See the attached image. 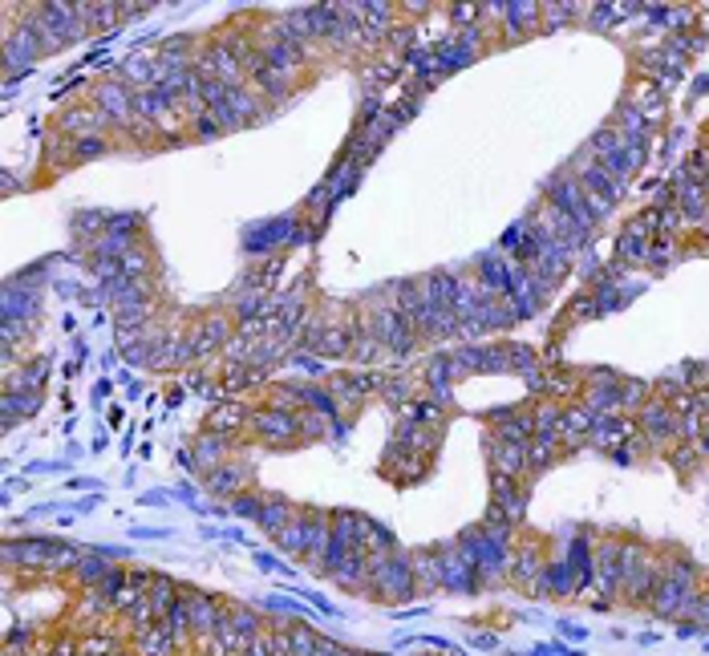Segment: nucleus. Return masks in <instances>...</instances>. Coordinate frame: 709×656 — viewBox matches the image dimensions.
<instances>
[{
	"instance_id": "obj_18",
	"label": "nucleus",
	"mask_w": 709,
	"mask_h": 656,
	"mask_svg": "<svg viewBox=\"0 0 709 656\" xmlns=\"http://www.w3.org/2000/svg\"><path fill=\"white\" fill-rule=\"evenodd\" d=\"M102 150H106V142H102V138H77L73 159H93V154H102Z\"/></svg>"
},
{
	"instance_id": "obj_5",
	"label": "nucleus",
	"mask_w": 709,
	"mask_h": 656,
	"mask_svg": "<svg viewBox=\"0 0 709 656\" xmlns=\"http://www.w3.org/2000/svg\"><path fill=\"white\" fill-rule=\"evenodd\" d=\"M620 555H625V543L604 539L596 551V584L600 592H620Z\"/></svg>"
},
{
	"instance_id": "obj_3",
	"label": "nucleus",
	"mask_w": 709,
	"mask_h": 656,
	"mask_svg": "<svg viewBox=\"0 0 709 656\" xmlns=\"http://www.w3.org/2000/svg\"><path fill=\"white\" fill-rule=\"evenodd\" d=\"M228 616V603H219L215 595L191 592V632L195 636H215V628Z\"/></svg>"
},
{
	"instance_id": "obj_14",
	"label": "nucleus",
	"mask_w": 709,
	"mask_h": 656,
	"mask_svg": "<svg viewBox=\"0 0 709 656\" xmlns=\"http://www.w3.org/2000/svg\"><path fill=\"white\" fill-rule=\"evenodd\" d=\"M244 421H252V413L244 410V405H223V410L211 413V426L223 429V434H231V429H239Z\"/></svg>"
},
{
	"instance_id": "obj_21",
	"label": "nucleus",
	"mask_w": 709,
	"mask_h": 656,
	"mask_svg": "<svg viewBox=\"0 0 709 656\" xmlns=\"http://www.w3.org/2000/svg\"><path fill=\"white\" fill-rule=\"evenodd\" d=\"M705 446H709V426H705Z\"/></svg>"
},
{
	"instance_id": "obj_11",
	"label": "nucleus",
	"mask_w": 709,
	"mask_h": 656,
	"mask_svg": "<svg viewBox=\"0 0 709 656\" xmlns=\"http://www.w3.org/2000/svg\"><path fill=\"white\" fill-rule=\"evenodd\" d=\"M625 434H628V426H625V421H617V418H596V426H592V442L596 446H620V442H625Z\"/></svg>"
},
{
	"instance_id": "obj_7",
	"label": "nucleus",
	"mask_w": 709,
	"mask_h": 656,
	"mask_svg": "<svg viewBox=\"0 0 709 656\" xmlns=\"http://www.w3.org/2000/svg\"><path fill=\"white\" fill-rule=\"evenodd\" d=\"M98 106L106 110V118H114V122H130L138 101L126 93V85L110 82V85H102V90H98Z\"/></svg>"
},
{
	"instance_id": "obj_2",
	"label": "nucleus",
	"mask_w": 709,
	"mask_h": 656,
	"mask_svg": "<svg viewBox=\"0 0 709 656\" xmlns=\"http://www.w3.org/2000/svg\"><path fill=\"white\" fill-rule=\"evenodd\" d=\"M252 426L267 442H288V438L300 434V418H292L288 410H259V413H252Z\"/></svg>"
},
{
	"instance_id": "obj_10",
	"label": "nucleus",
	"mask_w": 709,
	"mask_h": 656,
	"mask_svg": "<svg viewBox=\"0 0 709 656\" xmlns=\"http://www.w3.org/2000/svg\"><path fill=\"white\" fill-rule=\"evenodd\" d=\"M244 482H248V470H239V466H223V470L207 474V487L219 490V495H236Z\"/></svg>"
},
{
	"instance_id": "obj_4",
	"label": "nucleus",
	"mask_w": 709,
	"mask_h": 656,
	"mask_svg": "<svg viewBox=\"0 0 709 656\" xmlns=\"http://www.w3.org/2000/svg\"><path fill=\"white\" fill-rule=\"evenodd\" d=\"M490 470L507 474V478H523L527 442H503V438H495V442H490Z\"/></svg>"
},
{
	"instance_id": "obj_13",
	"label": "nucleus",
	"mask_w": 709,
	"mask_h": 656,
	"mask_svg": "<svg viewBox=\"0 0 709 656\" xmlns=\"http://www.w3.org/2000/svg\"><path fill=\"white\" fill-rule=\"evenodd\" d=\"M110 572H114V567H110L102 555H82V564H77V580H82L85 588H93V584H102Z\"/></svg>"
},
{
	"instance_id": "obj_16",
	"label": "nucleus",
	"mask_w": 709,
	"mask_h": 656,
	"mask_svg": "<svg viewBox=\"0 0 709 656\" xmlns=\"http://www.w3.org/2000/svg\"><path fill=\"white\" fill-rule=\"evenodd\" d=\"M539 551H535V547H527V551H519V555H515V575H519V580H523V584H531V575L535 572H539Z\"/></svg>"
},
{
	"instance_id": "obj_12",
	"label": "nucleus",
	"mask_w": 709,
	"mask_h": 656,
	"mask_svg": "<svg viewBox=\"0 0 709 656\" xmlns=\"http://www.w3.org/2000/svg\"><path fill=\"white\" fill-rule=\"evenodd\" d=\"M556 454H559V442H551V438H531V442H527V470H543Z\"/></svg>"
},
{
	"instance_id": "obj_19",
	"label": "nucleus",
	"mask_w": 709,
	"mask_h": 656,
	"mask_svg": "<svg viewBox=\"0 0 709 656\" xmlns=\"http://www.w3.org/2000/svg\"><path fill=\"white\" fill-rule=\"evenodd\" d=\"M316 656H341V644L328 641V636H321V644H316Z\"/></svg>"
},
{
	"instance_id": "obj_9",
	"label": "nucleus",
	"mask_w": 709,
	"mask_h": 656,
	"mask_svg": "<svg viewBox=\"0 0 709 656\" xmlns=\"http://www.w3.org/2000/svg\"><path fill=\"white\" fill-rule=\"evenodd\" d=\"M276 539H280L284 551H292V555H305V547H308V511H296V515H292V523L284 526V531L276 535Z\"/></svg>"
},
{
	"instance_id": "obj_17",
	"label": "nucleus",
	"mask_w": 709,
	"mask_h": 656,
	"mask_svg": "<svg viewBox=\"0 0 709 656\" xmlns=\"http://www.w3.org/2000/svg\"><path fill=\"white\" fill-rule=\"evenodd\" d=\"M685 620H694V624L709 628V588H697V600H694V608H689Z\"/></svg>"
},
{
	"instance_id": "obj_15",
	"label": "nucleus",
	"mask_w": 709,
	"mask_h": 656,
	"mask_svg": "<svg viewBox=\"0 0 709 656\" xmlns=\"http://www.w3.org/2000/svg\"><path fill=\"white\" fill-rule=\"evenodd\" d=\"M288 644H292V656H316V644H321V636H316L313 628L296 624V628H288Z\"/></svg>"
},
{
	"instance_id": "obj_20",
	"label": "nucleus",
	"mask_w": 709,
	"mask_h": 656,
	"mask_svg": "<svg viewBox=\"0 0 709 656\" xmlns=\"http://www.w3.org/2000/svg\"><path fill=\"white\" fill-rule=\"evenodd\" d=\"M341 656H365V652H353V649H341Z\"/></svg>"
},
{
	"instance_id": "obj_1",
	"label": "nucleus",
	"mask_w": 709,
	"mask_h": 656,
	"mask_svg": "<svg viewBox=\"0 0 709 656\" xmlns=\"http://www.w3.org/2000/svg\"><path fill=\"white\" fill-rule=\"evenodd\" d=\"M697 600V572L694 564H661V580H656L648 608L665 620H685Z\"/></svg>"
},
{
	"instance_id": "obj_6",
	"label": "nucleus",
	"mask_w": 709,
	"mask_h": 656,
	"mask_svg": "<svg viewBox=\"0 0 709 656\" xmlns=\"http://www.w3.org/2000/svg\"><path fill=\"white\" fill-rule=\"evenodd\" d=\"M179 652V641L167 632V624H154V628H146V632H138L134 636V656H175Z\"/></svg>"
},
{
	"instance_id": "obj_8",
	"label": "nucleus",
	"mask_w": 709,
	"mask_h": 656,
	"mask_svg": "<svg viewBox=\"0 0 709 656\" xmlns=\"http://www.w3.org/2000/svg\"><path fill=\"white\" fill-rule=\"evenodd\" d=\"M292 515H296V506H292L288 498H264V506H259V526L280 535L284 526L292 523Z\"/></svg>"
}]
</instances>
